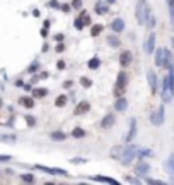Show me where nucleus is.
<instances>
[{
	"label": "nucleus",
	"mask_w": 174,
	"mask_h": 185,
	"mask_svg": "<svg viewBox=\"0 0 174 185\" xmlns=\"http://www.w3.org/2000/svg\"><path fill=\"white\" fill-rule=\"evenodd\" d=\"M89 108H91V106H89L87 101H80V103L77 105V108L74 110V113H75V115H84V113L89 112Z\"/></svg>",
	"instance_id": "obj_11"
},
{
	"label": "nucleus",
	"mask_w": 174,
	"mask_h": 185,
	"mask_svg": "<svg viewBox=\"0 0 174 185\" xmlns=\"http://www.w3.org/2000/svg\"><path fill=\"white\" fill-rule=\"evenodd\" d=\"M131 60H133V55H131L130 50H125V52L120 53V65L121 67H128L131 64Z\"/></svg>",
	"instance_id": "obj_6"
},
{
	"label": "nucleus",
	"mask_w": 174,
	"mask_h": 185,
	"mask_svg": "<svg viewBox=\"0 0 174 185\" xmlns=\"http://www.w3.org/2000/svg\"><path fill=\"white\" fill-rule=\"evenodd\" d=\"M38 168L41 170V172L51 173V175H68L65 170H60V168H46V166H39V165H38Z\"/></svg>",
	"instance_id": "obj_10"
},
{
	"label": "nucleus",
	"mask_w": 174,
	"mask_h": 185,
	"mask_svg": "<svg viewBox=\"0 0 174 185\" xmlns=\"http://www.w3.org/2000/svg\"><path fill=\"white\" fill-rule=\"evenodd\" d=\"M147 79H148V84H150V89H152V93L155 94L157 93V76L154 70H148L147 72Z\"/></svg>",
	"instance_id": "obj_8"
},
{
	"label": "nucleus",
	"mask_w": 174,
	"mask_h": 185,
	"mask_svg": "<svg viewBox=\"0 0 174 185\" xmlns=\"http://www.w3.org/2000/svg\"><path fill=\"white\" fill-rule=\"evenodd\" d=\"M78 19H80V22H82L84 26H85V24H91V19H89V16H87V12H80V16H78Z\"/></svg>",
	"instance_id": "obj_23"
},
{
	"label": "nucleus",
	"mask_w": 174,
	"mask_h": 185,
	"mask_svg": "<svg viewBox=\"0 0 174 185\" xmlns=\"http://www.w3.org/2000/svg\"><path fill=\"white\" fill-rule=\"evenodd\" d=\"M61 10H63V12H68V10H70V5H61Z\"/></svg>",
	"instance_id": "obj_36"
},
{
	"label": "nucleus",
	"mask_w": 174,
	"mask_h": 185,
	"mask_svg": "<svg viewBox=\"0 0 174 185\" xmlns=\"http://www.w3.org/2000/svg\"><path fill=\"white\" fill-rule=\"evenodd\" d=\"M135 134H137V120H135V118H131V120H130V130H128V135H126V141L130 142L131 139L135 137Z\"/></svg>",
	"instance_id": "obj_13"
},
{
	"label": "nucleus",
	"mask_w": 174,
	"mask_h": 185,
	"mask_svg": "<svg viewBox=\"0 0 174 185\" xmlns=\"http://www.w3.org/2000/svg\"><path fill=\"white\" fill-rule=\"evenodd\" d=\"M108 4H103V2H99V4H96V12L97 14H101V16H103V14H106L108 12Z\"/></svg>",
	"instance_id": "obj_17"
},
{
	"label": "nucleus",
	"mask_w": 174,
	"mask_h": 185,
	"mask_svg": "<svg viewBox=\"0 0 174 185\" xmlns=\"http://www.w3.org/2000/svg\"><path fill=\"white\" fill-rule=\"evenodd\" d=\"M167 4H169V7H171V5H174V0H167Z\"/></svg>",
	"instance_id": "obj_40"
},
{
	"label": "nucleus",
	"mask_w": 174,
	"mask_h": 185,
	"mask_svg": "<svg viewBox=\"0 0 174 185\" xmlns=\"http://www.w3.org/2000/svg\"><path fill=\"white\" fill-rule=\"evenodd\" d=\"M154 48H155V35L150 33V35L147 36V41H145V52L154 53Z\"/></svg>",
	"instance_id": "obj_7"
},
{
	"label": "nucleus",
	"mask_w": 174,
	"mask_h": 185,
	"mask_svg": "<svg viewBox=\"0 0 174 185\" xmlns=\"http://www.w3.org/2000/svg\"><path fill=\"white\" fill-rule=\"evenodd\" d=\"M126 82H128V79H126V74L125 72H120V74H118V81H116V84H114V96H116V98H120V96L123 94Z\"/></svg>",
	"instance_id": "obj_3"
},
{
	"label": "nucleus",
	"mask_w": 174,
	"mask_h": 185,
	"mask_svg": "<svg viewBox=\"0 0 174 185\" xmlns=\"http://www.w3.org/2000/svg\"><path fill=\"white\" fill-rule=\"evenodd\" d=\"M147 19H148V26L150 28H154L155 26V17H154V14L148 10V14H147Z\"/></svg>",
	"instance_id": "obj_27"
},
{
	"label": "nucleus",
	"mask_w": 174,
	"mask_h": 185,
	"mask_svg": "<svg viewBox=\"0 0 174 185\" xmlns=\"http://www.w3.org/2000/svg\"><path fill=\"white\" fill-rule=\"evenodd\" d=\"M26 120H27V124H29V125H34V118H33V117H27Z\"/></svg>",
	"instance_id": "obj_35"
},
{
	"label": "nucleus",
	"mask_w": 174,
	"mask_h": 185,
	"mask_svg": "<svg viewBox=\"0 0 174 185\" xmlns=\"http://www.w3.org/2000/svg\"><path fill=\"white\" fill-rule=\"evenodd\" d=\"M111 29L114 31V33H121L123 29H125V21H123V19H114L113 21V24H111Z\"/></svg>",
	"instance_id": "obj_12"
},
{
	"label": "nucleus",
	"mask_w": 174,
	"mask_h": 185,
	"mask_svg": "<svg viewBox=\"0 0 174 185\" xmlns=\"http://www.w3.org/2000/svg\"><path fill=\"white\" fill-rule=\"evenodd\" d=\"M167 168H169V172L174 175V154H171L169 159H167Z\"/></svg>",
	"instance_id": "obj_25"
},
{
	"label": "nucleus",
	"mask_w": 174,
	"mask_h": 185,
	"mask_svg": "<svg viewBox=\"0 0 174 185\" xmlns=\"http://www.w3.org/2000/svg\"><path fill=\"white\" fill-rule=\"evenodd\" d=\"M106 2H108V4H114V2H116V0H106Z\"/></svg>",
	"instance_id": "obj_41"
},
{
	"label": "nucleus",
	"mask_w": 174,
	"mask_h": 185,
	"mask_svg": "<svg viewBox=\"0 0 174 185\" xmlns=\"http://www.w3.org/2000/svg\"><path fill=\"white\" fill-rule=\"evenodd\" d=\"M171 62V52H167L165 48H159L155 52V65L157 67H165Z\"/></svg>",
	"instance_id": "obj_1"
},
{
	"label": "nucleus",
	"mask_w": 174,
	"mask_h": 185,
	"mask_svg": "<svg viewBox=\"0 0 174 185\" xmlns=\"http://www.w3.org/2000/svg\"><path fill=\"white\" fill-rule=\"evenodd\" d=\"M65 105H67V96L65 94H60L57 99H55V106L61 108V106H65Z\"/></svg>",
	"instance_id": "obj_18"
},
{
	"label": "nucleus",
	"mask_w": 174,
	"mask_h": 185,
	"mask_svg": "<svg viewBox=\"0 0 174 185\" xmlns=\"http://www.w3.org/2000/svg\"><path fill=\"white\" fill-rule=\"evenodd\" d=\"M58 69H65V62H58Z\"/></svg>",
	"instance_id": "obj_37"
},
{
	"label": "nucleus",
	"mask_w": 174,
	"mask_h": 185,
	"mask_svg": "<svg viewBox=\"0 0 174 185\" xmlns=\"http://www.w3.org/2000/svg\"><path fill=\"white\" fill-rule=\"evenodd\" d=\"M113 124H114V117L109 113V115L104 117V120H103V124H101V125H103V129H109Z\"/></svg>",
	"instance_id": "obj_15"
},
{
	"label": "nucleus",
	"mask_w": 174,
	"mask_h": 185,
	"mask_svg": "<svg viewBox=\"0 0 174 185\" xmlns=\"http://www.w3.org/2000/svg\"><path fill=\"white\" fill-rule=\"evenodd\" d=\"M99 64H101V60L97 58V57H94V58H91V60H89V69H97V67H99Z\"/></svg>",
	"instance_id": "obj_22"
},
{
	"label": "nucleus",
	"mask_w": 174,
	"mask_h": 185,
	"mask_svg": "<svg viewBox=\"0 0 174 185\" xmlns=\"http://www.w3.org/2000/svg\"><path fill=\"white\" fill-rule=\"evenodd\" d=\"M152 154V151H148V149H145V151H140V156H150Z\"/></svg>",
	"instance_id": "obj_33"
},
{
	"label": "nucleus",
	"mask_w": 174,
	"mask_h": 185,
	"mask_svg": "<svg viewBox=\"0 0 174 185\" xmlns=\"http://www.w3.org/2000/svg\"><path fill=\"white\" fill-rule=\"evenodd\" d=\"M75 7V9H80V5H82V2L80 0H74V4H72Z\"/></svg>",
	"instance_id": "obj_34"
},
{
	"label": "nucleus",
	"mask_w": 174,
	"mask_h": 185,
	"mask_svg": "<svg viewBox=\"0 0 174 185\" xmlns=\"http://www.w3.org/2000/svg\"><path fill=\"white\" fill-rule=\"evenodd\" d=\"M72 135H74V137H77V139H80V137H85V130L84 129H74V132H72Z\"/></svg>",
	"instance_id": "obj_21"
},
{
	"label": "nucleus",
	"mask_w": 174,
	"mask_h": 185,
	"mask_svg": "<svg viewBox=\"0 0 174 185\" xmlns=\"http://www.w3.org/2000/svg\"><path fill=\"white\" fill-rule=\"evenodd\" d=\"M50 137L53 139V141H65L67 139V135L63 132H53L51 135H50Z\"/></svg>",
	"instance_id": "obj_20"
},
{
	"label": "nucleus",
	"mask_w": 174,
	"mask_h": 185,
	"mask_svg": "<svg viewBox=\"0 0 174 185\" xmlns=\"http://www.w3.org/2000/svg\"><path fill=\"white\" fill-rule=\"evenodd\" d=\"M75 28H77V29H82V28H84V24H82V22H80V19H75Z\"/></svg>",
	"instance_id": "obj_32"
},
{
	"label": "nucleus",
	"mask_w": 174,
	"mask_h": 185,
	"mask_svg": "<svg viewBox=\"0 0 174 185\" xmlns=\"http://www.w3.org/2000/svg\"><path fill=\"white\" fill-rule=\"evenodd\" d=\"M126 106H128V101H126V98H123V96H120L116 101V105H114V108H116L118 112H125Z\"/></svg>",
	"instance_id": "obj_14"
},
{
	"label": "nucleus",
	"mask_w": 174,
	"mask_h": 185,
	"mask_svg": "<svg viewBox=\"0 0 174 185\" xmlns=\"http://www.w3.org/2000/svg\"><path fill=\"white\" fill-rule=\"evenodd\" d=\"M137 151H138V147L133 146V144H130L128 147H125V151H123V154H121V163H123V165H128L131 159L135 158Z\"/></svg>",
	"instance_id": "obj_4"
},
{
	"label": "nucleus",
	"mask_w": 174,
	"mask_h": 185,
	"mask_svg": "<svg viewBox=\"0 0 174 185\" xmlns=\"http://www.w3.org/2000/svg\"><path fill=\"white\" fill-rule=\"evenodd\" d=\"M147 14H148V7L145 4V0H138V4H137V21H138V24L147 22Z\"/></svg>",
	"instance_id": "obj_2"
},
{
	"label": "nucleus",
	"mask_w": 174,
	"mask_h": 185,
	"mask_svg": "<svg viewBox=\"0 0 174 185\" xmlns=\"http://www.w3.org/2000/svg\"><path fill=\"white\" fill-rule=\"evenodd\" d=\"M21 105L24 108H33L34 106V101H33V98H21Z\"/></svg>",
	"instance_id": "obj_19"
},
{
	"label": "nucleus",
	"mask_w": 174,
	"mask_h": 185,
	"mask_svg": "<svg viewBox=\"0 0 174 185\" xmlns=\"http://www.w3.org/2000/svg\"><path fill=\"white\" fill-rule=\"evenodd\" d=\"M96 180H99V182H108V183H114V185L118 183L116 180H113V178H106V176H97Z\"/></svg>",
	"instance_id": "obj_28"
},
{
	"label": "nucleus",
	"mask_w": 174,
	"mask_h": 185,
	"mask_svg": "<svg viewBox=\"0 0 174 185\" xmlns=\"http://www.w3.org/2000/svg\"><path fill=\"white\" fill-rule=\"evenodd\" d=\"M46 93H48V89H44V87H36V89L33 91V96H34V98H43V96H46Z\"/></svg>",
	"instance_id": "obj_16"
},
{
	"label": "nucleus",
	"mask_w": 174,
	"mask_h": 185,
	"mask_svg": "<svg viewBox=\"0 0 174 185\" xmlns=\"http://www.w3.org/2000/svg\"><path fill=\"white\" fill-rule=\"evenodd\" d=\"M57 52H63V45H58V46H57Z\"/></svg>",
	"instance_id": "obj_39"
},
{
	"label": "nucleus",
	"mask_w": 174,
	"mask_h": 185,
	"mask_svg": "<svg viewBox=\"0 0 174 185\" xmlns=\"http://www.w3.org/2000/svg\"><path fill=\"white\" fill-rule=\"evenodd\" d=\"M0 141L2 142H14L16 137H14V135H7V137H2V135H0Z\"/></svg>",
	"instance_id": "obj_29"
},
{
	"label": "nucleus",
	"mask_w": 174,
	"mask_h": 185,
	"mask_svg": "<svg viewBox=\"0 0 174 185\" xmlns=\"http://www.w3.org/2000/svg\"><path fill=\"white\" fill-rule=\"evenodd\" d=\"M101 31H103V26H101V24H96V26L91 28V35L97 36V35H101Z\"/></svg>",
	"instance_id": "obj_24"
},
{
	"label": "nucleus",
	"mask_w": 174,
	"mask_h": 185,
	"mask_svg": "<svg viewBox=\"0 0 174 185\" xmlns=\"http://www.w3.org/2000/svg\"><path fill=\"white\" fill-rule=\"evenodd\" d=\"M80 82H82V86H84V87H91V84H92V82L89 81L87 77H82V79H80Z\"/></svg>",
	"instance_id": "obj_30"
},
{
	"label": "nucleus",
	"mask_w": 174,
	"mask_h": 185,
	"mask_svg": "<svg viewBox=\"0 0 174 185\" xmlns=\"http://www.w3.org/2000/svg\"><path fill=\"white\" fill-rule=\"evenodd\" d=\"M108 43L111 45V46H118V45H120V39H118L116 36H108Z\"/></svg>",
	"instance_id": "obj_26"
},
{
	"label": "nucleus",
	"mask_w": 174,
	"mask_h": 185,
	"mask_svg": "<svg viewBox=\"0 0 174 185\" xmlns=\"http://www.w3.org/2000/svg\"><path fill=\"white\" fill-rule=\"evenodd\" d=\"M34 70H36V64H33V65L29 67V72H34Z\"/></svg>",
	"instance_id": "obj_38"
},
{
	"label": "nucleus",
	"mask_w": 174,
	"mask_h": 185,
	"mask_svg": "<svg viewBox=\"0 0 174 185\" xmlns=\"http://www.w3.org/2000/svg\"><path fill=\"white\" fill-rule=\"evenodd\" d=\"M21 178H22V180H24V182H33V180H34V178H33V175H31V173H26V175H22Z\"/></svg>",
	"instance_id": "obj_31"
},
{
	"label": "nucleus",
	"mask_w": 174,
	"mask_h": 185,
	"mask_svg": "<svg viewBox=\"0 0 174 185\" xmlns=\"http://www.w3.org/2000/svg\"><path fill=\"white\" fill-rule=\"evenodd\" d=\"M0 106H2V101H0Z\"/></svg>",
	"instance_id": "obj_42"
},
{
	"label": "nucleus",
	"mask_w": 174,
	"mask_h": 185,
	"mask_svg": "<svg viewBox=\"0 0 174 185\" xmlns=\"http://www.w3.org/2000/svg\"><path fill=\"white\" fill-rule=\"evenodd\" d=\"M148 170H150V166H148V163H145V161H140L138 165H137L135 168V173L138 176H145L148 173Z\"/></svg>",
	"instance_id": "obj_9"
},
{
	"label": "nucleus",
	"mask_w": 174,
	"mask_h": 185,
	"mask_svg": "<svg viewBox=\"0 0 174 185\" xmlns=\"http://www.w3.org/2000/svg\"><path fill=\"white\" fill-rule=\"evenodd\" d=\"M150 122H152L154 125H162V122H164V106H159V110L152 113Z\"/></svg>",
	"instance_id": "obj_5"
}]
</instances>
